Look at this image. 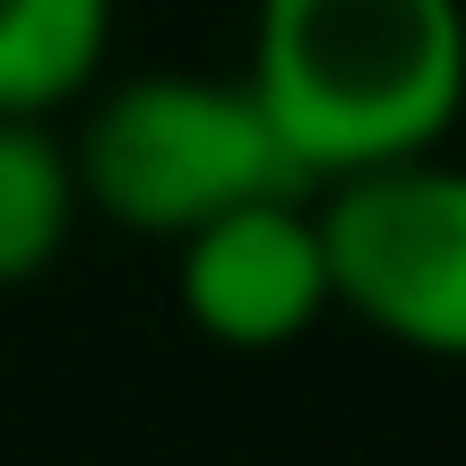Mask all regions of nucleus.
I'll return each instance as SVG.
<instances>
[{
  "label": "nucleus",
  "instance_id": "obj_1",
  "mask_svg": "<svg viewBox=\"0 0 466 466\" xmlns=\"http://www.w3.org/2000/svg\"><path fill=\"white\" fill-rule=\"evenodd\" d=\"M242 78L311 182L423 156L466 113V0H259Z\"/></svg>",
  "mask_w": 466,
  "mask_h": 466
},
{
  "label": "nucleus",
  "instance_id": "obj_2",
  "mask_svg": "<svg viewBox=\"0 0 466 466\" xmlns=\"http://www.w3.org/2000/svg\"><path fill=\"white\" fill-rule=\"evenodd\" d=\"M69 173H78V208L147 242H182L190 225L268 190H311L250 78H199V69L104 86L69 138Z\"/></svg>",
  "mask_w": 466,
  "mask_h": 466
},
{
  "label": "nucleus",
  "instance_id": "obj_3",
  "mask_svg": "<svg viewBox=\"0 0 466 466\" xmlns=\"http://www.w3.org/2000/svg\"><path fill=\"white\" fill-rule=\"evenodd\" d=\"M329 311H354L406 354L466 363V165L441 147L311 182Z\"/></svg>",
  "mask_w": 466,
  "mask_h": 466
},
{
  "label": "nucleus",
  "instance_id": "obj_4",
  "mask_svg": "<svg viewBox=\"0 0 466 466\" xmlns=\"http://www.w3.org/2000/svg\"><path fill=\"white\" fill-rule=\"evenodd\" d=\"M173 294L208 346L277 354L311 319H329V259H319L311 190H268L173 242Z\"/></svg>",
  "mask_w": 466,
  "mask_h": 466
},
{
  "label": "nucleus",
  "instance_id": "obj_5",
  "mask_svg": "<svg viewBox=\"0 0 466 466\" xmlns=\"http://www.w3.org/2000/svg\"><path fill=\"white\" fill-rule=\"evenodd\" d=\"M78 225V173L52 113H0V294L35 285L69 250Z\"/></svg>",
  "mask_w": 466,
  "mask_h": 466
},
{
  "label": "nucleus",
  "instance_id": "obj_6",
  "mask_svg": "<svg viewBox=\"0 0 466 466\" xmlns=\"http://www.w3.org/2000/svg\"><path fill=\"white\" fill-rule=\"evenodd\" d=\"M113 0H0V113H61L96 86Z\"/></svg>",
  "mask_w": 466,
  "mask_h": 466
}]
</instances>
